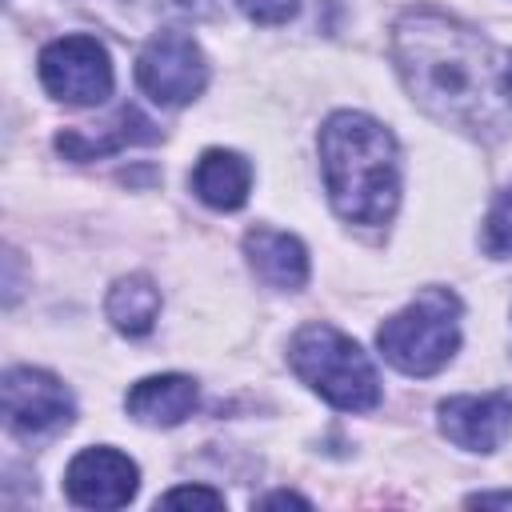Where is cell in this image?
Here are the masks:
<instances>
[{"label": "cell", "instance_id": "1", "mask_svg": "<svg viewBox=\"0 0 512 512\" xmlns=\"http://www.w3.org/2000/svg\"><path fill=\"white\" fill-rule=\"evenodd\" d=\"M392 60L412 100L464 132L504 128V80L492 44L456 16L412 8L392 28Z\"/></svg>", "mask_w": 512, "mask_h": 512}, {"label": "cell", "instance_id": "2", "mask_svg": "<svg viewBox=\"0 0 512 512\" xmlns=\"http://www.w3.org/2000/svg\"><path fill=\"white\" fill-rule=\"evenodd\" d=\"M324 188L348 224H388L400 204L396 136L364 112H332L320 128Z\"/></svg>", "mask_w": 512, "mask_h": 512}, {"label": "cell", "instance_id": "3", "mask_svg": "<svg viewBox=\"0 0 512 512\" xmlns=\"http://www.w3.org/2000/svg\"><path fill=\"white\" fill-rule=\"evenodd\" d=\"M288 364L340 412H368L380 404V376L368 352L332 324H304L288 344Z\"/></svg>", "mask_w": 512, "mask_h": 512}, {"label": "cell", "instance_id": "4", "mask_svg": "<svg viewBox=\"0 0 512 512\" xmlns=\"http://www.w3.org/2000/svg\"><path fill=\"white\" fill-rule=\"evenodd\" d=\"M376 348L404 376L440 372L460 348V300L448 288H424L408 308L388 316L376 332Z\"/></svg>", "mask_w": 512, "mask_h": 512}, {"label": "cell", "instance_id": "5", "mask_svg": "<svg viewBox=\"0 0 512 512\" xmlns=\"http://www.w3.org/2000/svg\"><path fill=\"white\" fill-rule=\"evenodd\" d=\"M136 84L164 108L192 104L208 84V60L184 32H156L136 52Z\"/></svg>", "mask_w": 512, "mask_h": 512}, {"label": "cell", "instance_id": "6", "mask_svg": "<svg viewBox=\"0 0 512 512\" xmlns=\"http://www.w3.org/2000/svg\"><path fill=\"white\" fill-rule=\"evenodd\" d=\"M40 84L64 100V104H100L112 96V60H108V48L96 40V36H60L52 40L40 60Z\"/></svg>", "mask_w": 512, "mask_h": 512}, {"label": "cell", "instance_id": "7", "mask_svg": "<svg viewBox=\"0 0 512 512\" xmlns=\"http://www.w3.org/2000/svg\"><path fill=\"white\" fill-rule=\"evenodd\" d=\"M4 424L16 436H44L72 424V392L44 368H8L0 380Z\"/></svg>", "mask_w": 512, "mask_h": 512}, {"label": "cell", "instance_id": "8", "mask_svg": "<svg viewBox=\"0 0 512 512\" xmlns=\"http://www.w3.org/2000/svg\"><path fill=\"white\" fill-rule=\"evenodd\" d=\"M140 488V468L136 460H128L116 448H84L72 456L68 472H64V492L76 508H96V512H112L124 508Z\"/></svg>", "mask_w": 512, "mask_h": 512}, {"label": "cell", "instance_id": "9", "mask_svg": "<svg viewBox=\"0 0 512 512\" xmlns=\"http://www.w3.org/2000/svg\"><path fill=\"white\" fill-rule=\"evenodd\" d=\"M440 432L460 444L464 452H496L512 432V396L484 392V396H448L440 400Z\"/></svg>", "mask_w": 512, "mask_h": 512}, {"label": "cell", "instance_id": "10", "mask_svg": "<svg viewBox=\"0 0 512 512\" xmlns=\"http://www.w3.org/2000/svg\"><path fill=\"white\" fill-rule=\"evenodd\" d=\"M244 256H248V268L268 288L296 292V288L308 284V252L292 232L256 224V228L244 232Z\"/></svg>", "mask_w": 512, "mask_h": 512}, {"label": "cell", "instance_id": "11", "mask_svg": "<svg viewBox=\"0 0 512 512\" xmlns=\"http://www.w3.org/2000/svg\"><path fill=\"white\" fill-rule=\"evenodd\" d=\"M200 400V388L192 376H180V372H164V376H144L128 388L124 396V408L132 420L140 424H152V428H172L180 420L192 416Z\"/></svg>", "mask_w": 512, "mask_h": 512}, {"label": "cell", "instance_id": "12", "mask_svg": "<svg viewBox=\"0 0 512 512\" xmlns=\"http://www.w3.org/2000/svg\"><path fill=\"white\" fill-rule=\"evenodd\" d=\"M152 140H160V128L136 104H124L108 124H100V132H84V128L60 132L56 152H64L68 160H92V156H108L128 144H152Z\"/></svg>", "mask_w": 512, "mask_h": 512}, {"label": "cell", "instance_id": "13", "mask_svg": "<svg viewBox=\"0 0 512 512\" xmlns=\"http://www.w3.org/2000/svg\"><path fill=\"white\" fill-rule=\"evenodd\" d=\"M248 188H252V164L240 156V152H228V148H208L196 168H192V192L208 204V208H220V212H232L248 200Z\"/></svg>", "mask_w": 512, "mask_h": 512}, {"label": "cell", "instance_id": "14", "mask_svg": "<svg viewBox=\"0 0 512 512\" xmlns=\"http://www.w3.org/2000/svg\"><path fill=\"white\" fill-rule=\"evenodd\" d=\"M104 312H108V320H112L116 332H124V336H148L156 328V316H160V288L144 272L120 276L108 288Z\"/></svg>", "mask_w": 512, "mask_h": 512}, {"label": "cell", "instance_id": "15", "mask_svg": "<svg viewBox=\"0 0 512 512\" xmlns=\"http://www.w3.org/2000/svg\"><path fill=\"white\" fill-rule=\"evenodd\" d=\"M484 248L488 256H512V184L496 192L488 220H484Z\"/></svg>", "mask_w": 512, "mask_h": 512}, {"label": "cell", "instance_id": "16", "mask_svg": "<svg viewBox=\"0 0 512 512\" xmlns=\"http://www.w3.org/2000/svg\"><path fill=\"white\" fill-rule=\"evenodd\" d=\"M156 504L160 508H180V504H192V508H224V496L212 492V488H200V484H180V488L164 492Z\"/></svg>", "mask_w": 512, "mask_h": 512}, {"label": "cell", "instance_id": "17", "mask_svg": "<svg viewBox=\"0 0 512 512\" xmlns=\"http://www.w3.org/2000/svg\"><path fill=\"white\" fill-rule=\"evenodd\" d=\"M236 4H240L244 16L256 20V24H284V20L296 16V4H300V0H236Z\"/></svg>", "mask_w": 512, "mask_h": 512}, {"label": "cell", "instance_id": "18", "mask_svg": "<svg viewBox=\"0 0 512 512\" xmlns=\"http://www.w3.org/2000/svg\"><path fill=\"white\" fill-rule=\"evenodd\" d=\"M260 508H284V504H292V508H308V500L304 496H296V492H272V496H264V500H256Z\"/></svg>", "mask_w": 512, "mask_h": 512}, {"label": "cell", "instance_id": "19", "mask_svg": "<svg viewBox=\"0 0 512 512\" xmlns=\"http://www.w3.org/2000/svg\"><path fill=\"white\" fill-rule=\"evenodd\" d=\"M472 508H488V504H500V508H512V492H476L468 496Z\"/></svg>", "mask_w": 512, "mask_h": 512}, {"label": "cell", "instance_id": "20", "mask_svg": "<svg viewBox=\"0 0 512 512\" xmlns=\"http://www.w3.org/2000/svg\"><path fill=\"white\" fill-rule=\"evenodd\" d=\"M500 80H504V96H512V56H508V64H504Z\"/></svg>", "mask_w": 512, "mask_h": 512}]
</instances>
